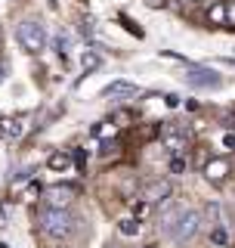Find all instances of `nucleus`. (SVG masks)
<instances>
[{
  "label": "nucleus",
  "instance_id": "obj_1",
  "mask_svg": "<svg viewBox=\"0 0 235 248\" xmlns=\"http://www.w3.org/2000/svg\"><path fill=\"white\" fill-rule=\"evenodd\" d=\"M15 41L25 53H44L46 50V28L37 19H22L15 25Z\"/></svg>",
  "mask_w": 235,
  "mask_h": 248
},
{
  "label": "nucleus",
  "instance_id": "obj_2",
  "mask_svg": "<svg viewBox=\"0 0 235 248\" xmlns=\"http://www.w3.org/2000/svg\"><path fill=\"white\" fill-rule=\"evenodd\" d=\"M41 227L46 236L53 239H68L74 230V217L65 211V208H44L41 211Z\"/></svg>",
  "mask_w": 235,
  "mask_h": 248
},
{
  "label": "nucleus",
  "instance_id": "obj_3",
  "mask_svg": "<svg viewBox=\"0 0 235 248\" xmlns=\"http://www.w3.org/2000/svg\"><path fill=\"white\" fill-rule=\"evenodd\" d=\"M201 211H195V208H183V214L176 217V223L170 227V232L167 236L174 239V242H186V239H192L195 232H198V227H201Z\"/></svg>",
  "mask_w": 235,
  "mask_h": 248
},
{
  "label": "nucleus",
  "instance_id": "obj_4",
  "mask_svg": "<svg viewBox=\"0 0 235 248\" xmlns=\"http://www.w3.org/2000/svg\"><path fill=\"white\" fill-rule=\"evenodd\" d=\"M186 84H192L195 90H217L223 84V78L214 72V68L205 65H189L186 68Z\"/></svg>",
  "mask_w": 235,
  "mask_h": 248
},
{
  "label": "nucleus",
  "instance_id": "obj_5",
  "mask_svg": "<svg viewBox=\"0 0 235 248\" xmlns=\"http://www.w3.org/2000/svg\"><path fill=\"white\" fill-rule=\"evenodd\" d=\"M170 192H174L170 180H152V183L143 189V205H158V202L170 199Z\"/></svg>",
  "mask_w": 235,
  "mask_h": 248
},
{
  "label": "nucleus",
  "instance_id": "obj_6",
  "mask_svg": "<svg viewBox=\"0 0 235 248\" xmlns=\"http://www.w3.org/2000/svg\"><path fill=\"white\" fill-rule=\"evenodd\" d=\"M72 199H74L72 186H50L46 189V208H65Z\"/></svg>",
  "mask_w": 235,
  "mask_h": 248
},
{
  "label": "nucleus",
  "instance_id": "obj_7",
  "mask_svg": "<svg viewBox=\"0 0 235 248\" xmlns=\"http://www.w3.org/2000/svg\"><path fill=\"white\" fill-rule=\"evenodd\" d=\"M205 177L210 183H223L226 177H229V161H223V158H210L207 165H205Z\"/></svg>",
  "mask_w": 235,
  "mask_h": 248
},
{
  "label": "nucleus",
  "instance_id": "obj_8",
  "mask_svg": "<svg viewBox=\"0 0 235 248\" xmlns=\"http://www.w3.org/2000/svg\"><path fill=\"white\" fill-rule=\"evenodd\" d=\"M136 93H139L136 84H130V81H112V84L103 90V96L108 99V96H136Z\"/></svg>",
  "mask_w": 235,
  "mask_h": 248
},
{
  "label": "nucleus",
  "instance_id": "obj_9",
  "mask_svg": "<svg viewBox=\"0 0 235 248\" xmlns=\"http://www.w3.org/2000/svg\"><path fill=\"white\" fill-rule=\"evenodd\" d=\"M186 140H189L186 130H164V146H167L170 152H176V155L186 149Z\"/></svg>",
  "mask_w": 235,
  "mask_h": 248
},
{
  "label": "nucleus",
  "instance_id": "obj_10",
  "mask_svg": "<svg viewBox=\"0 0 235 248\" xmlns=\"http://www.w3.org/2000/svg\"><path fill=\"white\" fill-rule=\"evenodd\" d=\"M179 214H183V205H176V202H174V205H167V208H164V214H161V230L170 232V227L176 223Z\"/></svg>",
  "mask_w": 235,
  "mask_h": 248
},
{
  "label": "nucleus",
  "instance_id": "obj_11",
  "mask_svg": "<svg viewBox=\"0 0 235 248\" xmlns=\"http://www.w3.org/2000/svg\"><path fill=\"white\" fill-rule=\"evenodd\" d=\"M201 217H207L214 227H223V205H220V202H207V205H205V214H201Z\"/></svg>",
  "mask_w": 235,
  "mask_h": 248
},
{
  "label": "nucleus",
  "instance_id": "obj_12",
  "mask_svg": "<svg viewBox=\"0 0 235 248\" xmlns=\"http://www.w3.org/2000/svg\"><path fill=\"white\" fill-rule=\"evenodd\" d=\"M121 232H124V236H136V232H139V220H136V217H124V220H121Z\"/></svg>",
  "mask_w": 235,
  "mask_h": 248
},
{
  "label": "nucleus",
  "instance_id": "obj_13",
  "mask_svg": "<svg viewBox=\"0 0 235 248\" xmlns=\"http://www.w3.org/2000/svg\"><path fill=\"white\" fill-rule=\"evenodd\" d=\"M210 242H214V245H226V242H229V232H226V227H214V232H210Z\"/></svg>",
  "mask_w": 235,
  "mask_h": 248
},
{
  "label": "nucleus",
  "instance_id": "obj_14",
  "mask_svg": "<svg viewBox=\"0 0 235 248\" xmlns=\"http://www.w3.org/2000/svg\"><path fill=\"white\" fill-rule=\"evenodd\" d=\"M207 19H210V22H226V6H223V3H217V6H210V13H207Z\"/></svg>",
  "mask_w": 235,
  "mask_h": 248
},
{
  "label": "nucleus",
  "instance_id": "obj_15",
  "mask_svg": "<svg viewBox=\"0 0 235 248\" xmlns=\"http://www.w3.org/2000/svg\"><path fill=\"white\" fill-rule=\"evenodd\" d=\"M81 62H84V72H93V68L99 65V56H96V53H90V50H87V53H84V59H81Z\"/></svg>",
  "mask_w": 235,
  "mask_h": 248
},
{
  "label": "nucleus",
  "instance_id": "obj_16",
  "mask_svg": "<svg viewBox=\"0 0 235 248\" xmlns=\"http://www.w3.org/2000/svg\"><path fill=\"white\" fill-rule=\"evenodd\" d=\"M68 161H72V158H68V155H53V158H50V168L53 170H62V168H68Z\"/></svg>",
  "mask_w": 235,
  "mask_h": 248
},
{
  "label": "nucleus",
  "instance_id": "obj_17",
  "mask_svg": "<svg viewBox=\"0 0 235 248\" xmlns=\"http://www.w3.org/2000/svg\"><path fill=\"white\" fill-rule=\"evenodd\" d=\"M19 130H22V127H19L15 121H6L3 127H0V134H3V137H19Z\"/></svg>",
  "mask_w": 235,
  "mask_h": 248
},
{
  "label": "nucleus",
  "instance_id": "obj_18",
  "mask_svg": "<svg viewBox=\"0 0 235 248\" xmlns=\"http://www.w3.org/2000/svg\"><path fill=\"white\" fill-rule=\"evenodd\" d=\"M183 170H186V161L179 158V155H176V158H170V174H183Z\"/></svg>",
  "mask_w": 235,
  "mask_h": 248
},
{
  "label": "nucleus",
  "instance_id": "obj_19",
  "mask_svg": "<svg viewBox=\"0 0 235 248\" xmlns=\"http://www.w3.org/2000/svg\"><path fill=\"white\" fill-rule=\"evenodd\" d=\"M223 146H226V149H235V134H226L223 137Z\"/></svg>",
  "mask_w": 235,
  "mask_h": 248
},
{
  "label": "nucleus",
  "instance_id": "obj_20",
  "mask_svg": "<svg viewBox=\"0 0 235 248\" xmlns=\"http://www.w3.org/2000/svg\"><path fill=\"white\" fill-rule=\"evenodd\" d=\"M164 103H167L170 108H176V106H179V96H174V93H170V96H164Z\"/></svg>",
  "mask_w": 235,
  "mask_h": 248
},
{
  "label": "nucleus",
  "instance_id": "obj_21",
  "mask_svg": "<svg viewBox=\"0 0 235 248\" xmlns=\"http://www.w3.org/2000/svg\"><path fill=\"white\" fill-rule=\"evenodd\" d=\"M99 152H103V155H112V152H115V143H112V140H108V143H103V149H99Z\"/></svg>",
  "mask_w": 235,
  "mask_h": 248
},
{
  "label": "nucleus",
  "instance_id": "obj_22",
  "mask_svg": "<svg viewBox=\"0 0 235 248\" xmlns=\"http://www.w3.org/2000/svg\"><path fill=\"white\" fill-rule=\"evenodd\" d=\"M0 248H10V245H6V242H0Z\"/></svg>",
  "mask_w": 235,
  "mask_h": 248
},
{
  "label": "nucleus",
  "instance_id": "obj_23",
  "mask_svg": "<svg viewBox=\"0 0 235 248\" xmlns=\"http://www.w3.org/2000/svg\"><path fill=\"white\" fill-rule=\"evenodd\" d=\"M0 78H3V68H0Z\"/></svg>",
  "mask_w": 235,
  "mask_h": 248
},
{
  "label": "nucleus",
  "instance_id": "obj_24",
  "mask_svg": "<svg viewBox=\"0 0 235 248\" xmlns=\"http://www.w3.org/2000/svg\"><path fill=\"white\" fill-rule=\"evenodd\" d=\"M146 248H152V245H146Z\"/></svg>",
  "mask_w": 235,
  "mask_h": 248
}]
</instances>
